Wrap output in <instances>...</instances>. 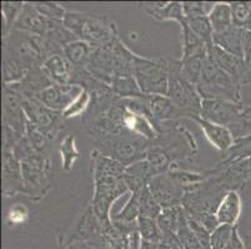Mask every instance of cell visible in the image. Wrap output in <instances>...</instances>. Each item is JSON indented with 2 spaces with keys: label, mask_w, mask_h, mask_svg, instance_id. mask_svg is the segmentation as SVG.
<instances>
[{
  "label": "cell",
  "mask_w": 251,
  "mask_h": 249,
  "mask_svg": "<svg viewBox=\"0 0 251 249\" xmlns=\"http://www.w3.org/2000/svg\"><path fill=\"white\" fill-rule=\"evenodd\" d=\"M97 142V150L101 154L116 159L126 167L134 162L145 159V154L151 141L129 131H123L116 135L102 136L94 140Z\"/></svg>",
  "instance_id": "1"
},
{
  "label": "cell",
  "mask_w": 251,
  "mask_h": 249,
  "mask_svg": "<svg viewBox=\"0 0 251 249\" xmlns=\"http://www.w3.org/2000/svg\"><path fill=\"white\" fill-rule=\"evenodd\" d=\"M241 88L229 74L219 68L207 58L200 79L196 84L201 99L229 100L241 104Z\"/></svg>",
  "instance_id": "2"
},
{
  "label": "cell",
  "mask_w": 251,
  "mask_h": 249,
  "mask_svg": "<svg viewBox=\"0 0 251 249\" xmlns=\"http://www.w3.org/2000/svg\"><path fill=\"white\" fill-rule=\"evenodd\" d=\"M93 183L94 192L90 205L104 230L111 226V205L129 192V188L124 178L118 176H95Z\"/></svg>",
  "instance_id": "3"
},
{
  "label": "cell",
  "mask_w": 251,
  "mask_h": 249,
  "mask_svg": "<svg viewBox=\"0 0 251 249\" xmlns=\"http://www.w3.org/2000/svg\"><path fill=\"white\" fill-rule=\"evenodd\" d=\"M24 96L13 85L3 89V150H11L25 135L26 116L23 109Z\"/></svg>",
  "instance_id": "4"
},
{
  "label": "cell",
  "mask_w": 251,
  "mask_h": 249,
  "mask_svg": "<svg viewBox=\"0 0 251 249\" xmlns=\"http://www.w3.org/2000/svg\"><path fill=\"white\" fill-rule=\"evenodd\" d=\"M226 191L213 178L185 191L181 207L190 218L199 221L206 214L216 213Z\"/></svg>",
  "instance_id": "5"
},
{
  "label": "cell",
  "mask_w": 251,
  "mask_h": 249,
  "mask_svg": "<svg viewBox=\"0 0 251 249\" xmlns=\"http://www.w3.org/2000/svg\"><path fill=\"white\" fill-rule=\"evenodd\" d=\"M133 76L144 95H166L169 86V60L148 59L135 55Z\"/></svg>",
  "instance_id": "6"
},
{
  "label": "cell",
  "mask_w": 251,
  "mask_h": 249,
  "mask_svg": "<svg viewBox=\"0 0 251 249\" xmlns=\"http://www.w3.org/2000/svg\"><path fill=\"white\" fill-rule=\"evenodd\" d=\"M180 66V60H169V86L166 96L177 107L184 110L190 120L193 116H200L202 99L196 86L182 76Z\"/></svg>",
  "instance_id": "7"
},
{
  "label": "cell",
  "mask_w": 251,
  "mask_h": 249,
  "mask_svg": "<svg viewBox=\"0 0 251 249\" xmlns=\"http://www.w3.org/2000/svg\"><path fill=\"white\" fill-rule=\"evenodd\" d=\"M24 191L23 195L33 202H40L51 188L50 161L44 155H36L22 162Z\"/></svg>",
  "instance_id": "8"
},
{
  "label": "cell",
  "mask_w": 251,
  "mask_h": 249,
  "mask_svg": "<svg viewBox=\"0 0 251 249\" xmlns=\"http://www.w3.org/2000/svg\"><path fill=\"white\" fill-rule=\"evenodd\" d=\"M23 109H24L26 120L34 123L48 137L49 141L56 140L59 135L67 129L65 118L60 113L48 109L36 100L24 97Z\"/></svg>",
  "instance_id": "9"
},
{
  "label": "cell",
  "mask_w": 251,
  "mask_h": 249,
  "mask_svg": "<svg viewBox=\"0 0 251 249\" xmlns=\"http://www.w3.org/2000/svg\"><path fill=\"white\" fill-rule=\"evenodd\" d=\"M243 104L229 100L204 99L201 102L200 116L207 121L231 129L243 111Z\"/></svg>",
  "instance_id": "10"
},
{
  "label": "cell",
  "mask_w": 251,
  "mask_h": 249,
  "mask_svg": "<svg viewBox=\"0 0 251 249\" xmlns=\"http://www.w3.org/2000/svg\"><path fill=\"white\" fill-rule=\"evenodd\" d=\"M149 189L154 200L163 209L180 207L185 195V189L177 184L168 172L151 177Z\"/></svg>",
  "instance_id": "11"
},
{
  "label": "cell",
  "mask_w": 251,
  "mask_h": 249,
  "mask_svg": "<svg viewBox=\"0 0 251 249\" xmlns=\"http://www.w3.org/2000/svg\"><path fill=\"white\" fill-rule=\"evenodd\" d=\"M119 39L116 25L94 17H86L80 34V40L86 41L94 49L109 46Z\"/></svg>",
  "instance_id": "12"
},
{
  "label": "cell",
  "mask_w": 251,
  "mask_h": 249,
  "mask_svg": "<svg viewBox=\"0 0 251 249\" xmlns=\"http://www.w3.org/2000/svg\"><path fill=\"white\" fill-rule=\"evenodd\" d=\"M83 90L84 89L76 84H69V85H55L54 84L47 90L38 93L33 100H36L52 111L61 113L77 96L80 95Z\"/></svg>",
  "instance_id": "13"
},
{
  "label": "cell",
  "mask_w": 251,
  "mask_h": 249,
  "mask_svg": "<svg viewBox=\"0 0 251 249\" xmlns=\"http://www.w3.org/2000/svg\"><path fill=\"white\" fill-rule=\"evenodd\" d=\"M24 181H23L22 162L15 158L11 150H3V196L11 198L17 195H23Z\"/></svg>",
  "instance_id": "14"
},
{
  "label": "cell",
  "mask_w": 251,
  "mask_h": 249,
  "mask_svg": "<svg viewBox=\"0 0 251 249\" xmlns=\"http://www.w3.org/2000/svg\"><path fill=\"white\" fill-rule=\"evenodd\" d=\"M102 233V227L100 225L99 219L95 216L91 205L88 204L81 211V213L75 219L74 225L70 228L69 232L65 234L68 239H77L86 243H90L93 239L97 238Z\"/></svg>",
  "instance_id": "15"
},
{
  "label": "cell",
  "mask_w": 251,
  "mask_h": 249,
  "mask_svg": "<svg viewBox=\"0 0 251 249\" xmlns=\"http://www.w3.org/2000/svg\"><path fill=\"white\" fill-rule=\"evenodd\" d=\"M148 109L149 113L160 132V125L170 121H177L180 118H189V115L184 110L177 107L166 95L148 96Z\"/></svg>",
  "instance_id": "16"
},
{
  "label": "cell",
  "mask_w": 251,
  "mask_h": 249,
  "mask_svg": "<svg viewBox=\"0 0 251 249\" xmlns=\"http://www.w3.org/2000/svg\"><path fill=\"white\" fill-rule=\"evenodd\" d=\"M190 120H193L194 122L199 125L210 145L215 147L218 151H220L221 155L225 154L234 143L235 138L227 127L205 120L201 116H193Z\"/></svg>",
  "instance_id": "17"
},
{
  "label": "cell",
  "mask_w": 251,
  "mask_h": 249,
  "mask_svg": "<svg viewBox=\"0 0 251 249\" xmlns=\"http://www.w3.org/2000/svg\"><path fill=\"white\" fill-rule=\"evenodd\" d=\"M49 20L36 10L33 3H25L22 14L18 18L13 30L44 38L47 35Z\"/></svg>",
  "instance_id": "18"
},
{
  "label": "cell",
  "mask_w": 251,
  "mask_h": 249,
  "mask_svg": "<svg viewBox=\"0 0 251 249\" xmlns=\"http://www.w3.org/2000/svg\"><path fill=\"white\" fill-rule=\"evenodd\" d=\"M207 58L211 63L215 64L223 71L229 74L237 84L241 85V76H243L244 68H245V60L243 58L229 54L214 44L207 46Z\"/></svg>",
  "instance_id": "19"
},
{
  "label": "cell",
  "mask_w": 251,
  "mask_h": 249,
  "mask_svg": "<svg viewBox=\"0 0 251 249\" xmlns=\"http://www.w3.org/2000/svg\"><path fill=\"white\" fill-rule=\"evenodd\" d=\"M141 8L157 22H176L181 26L188 22L185 18L182 3L180 1H154V3H141Z\"/></svg>",
  "instance_id": "20"
},
{
  "label": "cell",
  "mask_w": 251,
  "mask_h": 249,
  "mask_svg": "<svg viewBox=\"0 0 251 249\" xmlns=\"http://www.w3.org/2000/svg\"><path fill=\"white\" fill-rule=\"evenodd\" d=\"M54 85V82L45 74L43 68H34L26 72L24 79L14 86L25 99H34L38 93Z\"/></svg>",
  "instance_id": "21"
},
{
  "label": "cell",
  "mask_w": 251,
  "mask_h": 249,
  "mask_svg": "<svg viewBox=\"0 0 251 249\" xmlns=\"http://www.w3.org/2000/svg\"><path fill=\"white\" fill-rule=\"evenodd\" d=\"M241 212H243V201L240 193L239 191H229L225 193L216 209V217L220 225L236 227L241 217Z\"/></svg>",
  "instance_id": "22"
},
{
  "label": "cell",
  "mask_w": 251,
  "mask_h": 249,
  "mask_svg": "<svg viewBox=\"0 0 251 249\" xmlns=\"http://www.w3.org/2000/svg\"><path fill=\"white\" fill-rule=\"evenodd\" d=\"M43 70L55 85H69L72 84L73 66L70 65L64 54H54L43 64Z\"/></svg>",
  "instance_id": "23"
},
{
  "label": "cell",
  "mask_w": 251,
  "mask_h": 249,
  "mask_svg": "<svg viewBox=\"0 0 251 249\" xmlns=\"http://www.w3.org/2000/svg\"><path fill=\"white\" fill-rule=\"evenodd\" d=\"M151 177V170L147 159H141V161L134 162L126 166L125 173L123 176L129 192L131 193H135L148 187Z\"/></svg>",
  "instance_id": "24"
},
{
  "label": "cell",
  "mask_w": 251,
  "mask_h": 249,
  "mask_svg": "<svg viewBox=\"0 0 251 249\" xmlns=\"http://www.w3.org/2000/svg\"><path fill=\"white\" fill-rule=\"evenodd\" d=\"M213 43L214 45L225 50L229 54L244 59L243 29H240V27L232 25L226 30L220 31V33H214Z\"/></svg>",
  "instance_id": "25"
},
{
  "label": "cell",
  "mask_w": 251,
  "mask_h": 249,
  "mask_svg": "<svg viewBox=\"0 0 251 249\" xmlns=\"http://www.w3.org/2000/svg\"><path fill=\"white\" fill-rule=\"evenodd\" d=\"M93 51L94 47L80 39L73 41L63 49L64 56L67 58L73 68H85Z\"/></svg>",
  "instance_id": "26"
},
{
  "label": "cell",
  "mask_w": 251,
  "mask_h": 249,
  "mask_svg": "<svg viewBox=\"0 0 251 249\" xmlns=\"http://www.w3.org/2000/svg\"><path fill=\"white\" fill-rule=\"evenodd\" d=\"M110 88L114 95L120 99H139L144 97L138 82L133 75H124V76H114L110 82Z\"/></svg>",
  "instance_id": "27"
},
{
  "label": "cell",
  "mask_w": 251,
  "mask_h": 249,
  "mask_svg": "<svg viewBox=\"0 0 251 249\" xmlns=\"http://www.w3.org/2000/svg\"><path fill=\"white\" fill-rule=\"evenodd\" d=\"M181 49L182 55L180 60H188V59L196 56V55L207 52V45L202 43L188 26V22L181 25Z\"/></svg>",
  "instance_id": "28"
},
{
  "label": "cell",
  "mask_w": 251,
  "mask_h": 249,
  "mask_svg": "<svg viewBox=\"0 0 251 249\" xmlns=\"http://www.w3.org/2000/svg\"><path fill=\"white\" fill-rule=\"evenodd\" d=\"M145 159L149 163L152 177L156 175H161V173H166L173 164V161L169 157V155L160 146L154 142L150 143L149 148L147 150Z\"/></svg>",
  "instance_id": "29"
},
{
  "label": "cell",
  "mask_w": 251,
  "mask_h": 249,
  "mask_svg": "<svg viewBox=\"0 0 251 249\" xmlns=\"http://www.w3.org/2000/svg\"><path fill=\"white\" fill-rule=\"evenodd\" d=\"M209 20L211 23L214 33L226 30L230 26L234 25L232 23L231 4L226 1H219L215 4L213 11L210 13Z\"/></svg>",
  "instance_id": "30"
},
{
  "label": "cell",
  "mask_w": 251,
  "mask_h": 249,
  "mask_svg": "<svg viewBox=\"0 0 251 249\" xmlns=\"http://www.w3.org/2000/svg\"><path fill=\"white\" fill-rule=\"evenodd\" d=\"M59 152L61 155V168L65 172H69L74 168V164L80 158V151L77 150L76 136L68 135L63 138L59 145Z\"/></svg>",
  "instance_id": "31"
},
{
  "label": "cell",
  "mask_w": 251,
  "mask_h": 249,
  "mask_svg": "<svg viewBox=\"0 0 251 249\" xmlns=\"http://www.w3.org/2000/svg\"><path fill=\"white\" fill-rule=\"evenodd\" d=\"M182 207H174V208H164L157 216L156 223L160 229L161 236H168L177 232L180 225V219L182 216Z\"/></svg>",
  "instance_id": "32"
},
{
  "label": "cell",
  "mask_w": 251,
  "mask_h": 249,
  "mask_svg": "<svg viewBox=\"0 0 251 249\" xmlns=\"http://www.w3.org/2000/svg\"><path fill=\"white\" fill-rule=\"evenodd\" d=\"M140 217V204L138 193H131L129 201L125 203L122 211L116 214H111V222L122 225H136Z\"/></svg>",
  "instance_id": "33"
},
{
  "label": "cell",
  "mask_w": 251,
  "mask_h": 249,
  "mask_svg": "<svg viewBox=\"0 0 251 249\" xmlns=\"http://www.w3.org/2000/svg\"><path fill=\"white\" fill-rule=\"evenodd\" d=\"M207 60V52L204 54L196 55L193 58L188 59V60H180V71L181 75L188 80L189 82H191L193 85L196 86L198 81L200 79V75L202 72V68H204L205 63Z\"/></svg>",
  "instance_id": "34"
},
{
  "label": "cell",
  "mask_w": 251,
  "mask_h": 249,
  "mask_svg": "<svg viewBox=\"0 0 251 249\" xmlns=\"http://www.w3.org/2000/svg\"><path fill=\"white\" fill-rule=\"evenodd\" d=\"M28 70L23 68L13 56L3 52V81L4 85H15L22 81Z\"/></svg>",
  "instance_id": "35"
},
{
  "label": "cell",
  "mask_w": 251,
  "mask_h": 249,
  "mask_svg": "<svg viewBox=\"0 0 251 249\" xmlns=\"http://www.w3.org/2000/svg\"><path fill=\"white\" fill-rule=\"evenodd\" d=\"M251 158V136L236 138L231 147L221 155V161H240V159Z\"/></svg>",
  "instance_id": "36"
},
{
  "label": "cell",
  "mask_w": 251,
  "mask_h": 249,
  "mask_svg": "<svg viewBox=\"0 0 251 249\" xmlns=\"http://www.w3.org/2000/svg\"><path fill=\"white\" fill-rule=\"evenodd\" d=\"M24 1H3L1 3V15H3V38L8 35L18 18L22 14L23 8H24Z\"/></svg>",
  "instance_id": "37"
},
{
  "label": "cell",
  "mask_w": 251,
  "mask_h": 249,
  "mask_svg": "<svg viewBox=\"0 0 251 249\" xmlns=\"http://www.w3.org/2000/svg\"><path fill=\"white\" fill-rule=\"evenodd\" d=\"M91 102H93V96H91V93L89 92L88 90L84 89V90L81 91L80 95L77 96L76 99H75L67 109L64 110L63 113H61V115H63V117L65 118V120L85 115L89 111V109H90Z\"/></svg>",
  "instance_id": "38"
},
{
  "label": "cell",
  "mask_w": 251,
  "mask_h": 249,
  "mask_svg": "<svg viewBox=\"0 0 251 249\" xmlns=\"http://www.w3.org/2000/svg\"><path fill=\"white\" fill-rule=\"evenodd\" d=\"M139 196V204H140V217L156 219L157 216L163 211L160 205L157 204L156 201L152 197L151 192L149 189V184L141 191L135 192Z\"/></svg>",
  "instance_id": "39"
},
{
  "label": "cell",
  "mask_w": 251,
  "mask_h": 249,
  "mask_svg": "<svg viewBox=\"0 0 251 249\" xmlns=\"http://www.w3.org/2000/svg\"><path fill=\"white\" fill-rule=\"evenodd\" d=\"M188 26L190 27V30L195 34L202 43L210 46L213 45V36L214 30L210 23L209 17H200L194 18V19L188 20Z\"/></svg>",
  "instance_id": "40"
},
{
  "label": "cell",
  "mask_w": 251,
  "mask_h": 249,
  "mask_svg": "<svg viewBox=\"0 0 251 249\" xmlns=\"http://www.w3.org/2000/svg\"><path fill=\"white\" fill-rule=\"evenodd\" d=\"M176 234L177 237H179L180 242H181L182 244V248L184 249H204L201 244H200L199 239L196 238V236L194 234L191 228L189 227L188 216H186L185 211L182 212V216L181 219H180V225L179 228H177Z\"/></svg>",
  "instance_id": "41"
},
{
  "label": "cell",
  "mask_w": 251,
  "mask_h": 249,
  "mask_svg": "<svg viewBox=\"0 0 251 249\" xmlns=\"http://www.w3.org/2000/svg\"><path fill=\"white\" fill-rule=\"evenodd\" d=\"M138 230L144 241L152 242V243H159V242H161V239H163L160 229L157 227L156 219L147 218V217H139Z\"/></svg>",
  "instance_id": "42"
},
{
  "label": "cell",
  "mask_w": 251,
  "mask_h": 249,
  "mask_svg": "<svg viewBox=\"0 0 251 249\" xmlns=\"http://www.w3.org/2000/svg\"><path fill=\"white\" fill-rule=\"evenodd\" d=\"M230 4L234 25L240 29H246L251 23V1H234Z\"/></svg>",
  "instance_id": "43"
},
{
  "label": "cell",
  "mask_w": 251,
  "mask_h": 249,
  "mask_svg": "<svg viewBox=\"0 0 251 249\" xmlns=\"http://www.w3.org/2000/svg\"><path fill=\"white\" fill-rule=\"evenodd\" d=\"M215 4V1H182L185 18L190 20L194 18L209 17Z\"/></svg>",
  "instance_id": "44"
},
{
  "label": "cell",
  "mask_w": 251,
  "mask_h": 249,
  "mask_svg": "<svg viewBox=\"0 0 251 249\" xmlns=\"http://www.w3.org/2000/svg\"><path fill=\"white\" fill-rule=\"evenodd\" d=\"M36 10L42 14L43 17L47 18L48 20H55V22H63L67 11L59 3L54 1H36L33 3Z\"/></svg>",
  "instance_id": "45"
},
{
  "label": "cell",
  "mask_w": 251,
  "mask_h": 249,
  "mask_svg": "<svg viewBox=\"0 0 251 249\" xmlns=\"http://www.w3.org/2000/svg\"><path fill=\"white\" fill-rule=\"evenodd\" d=\"M229 130L231 131L235 140L245 136H251V105L243 107V111L237 118L236 123Z\"/></svg>",
  "instance_id": "46"
},
{
  "label": "cell",
  "mask_w": 251,
  "mask_h": 249,
  "mask_svg": "<svg viewBox=\"0 0 251 249\" xmlns=\"http://www.w3.org/2000/svg\"><path fill=\"white\" fill-rule=\"evenodd\" d=\"M25 136L28 137V140L30 141V143L33 145L34 150L38 152V154L43 155L45 150H47L48 145H49L50 141L48 140V137L43 134L38 127L31 123L30 121L26 120V130H25Z\"/></svg>",
  "instance_id": "47"
},
{
  "label": "cell",
  "mask_w": 251,
  "mask_h": 249,
  "mask_svg": "<svg viewBox=\"0 0 251 249\" xmlns=\"http://www.w3.org/2000/svg\"><path fill=\"white\" fill-rule=\"evenodd\" d=\"M236 227H230V226L220 225L213 233H211V239H210V246L211 249H224L227 246V243L231 239Z\"/></svg>",
  "instance_id": "48"
},
{
  "label": "cell",
  "mask_w": 251,
  "mask_h": 249,
  "mask_svg": "<svg viewBox=\"0 0 251 249\" xmlns=\"http://www.w3.org/2000/svg\"><path fill=\"white\" fill-rule=\"evenodd\" d=\"M88 15L81 13H76V11H67V15L64 18L63 24L64 26L69 29L73 34L77 36V39H80L81 30L85 24V20Z\"/></svg>",
  "instance_id": "49"
},
{
  "label": "cell",
  "mask_w": 251,
  "mask_h": 249,
  "mask_svg": "<svg viewBox=\"0 0 251 249\" xmlns=\"http://www.w3.org/2000/svg\"><path fill=\"white\" fill-rule=\"evenodd\" d=\"M11 151H13L15 158L19 162H24L26 161V159L31 158V157L36 156V155H40L34 150L33 145H31L30 141L28 140V137L25 136V135L18 141L17 145L11 148Z\"/></svg>",
  "instance_id": "50"
},
{
  "label": "cell",
  "mask_w": 251,
  "mask_h": 249,
  "mask_svg": "<svg viewBox=\"0 0 251 249\" xmlns=\"http://www.w3.org/2000/svg\"><path fill=\"white\" fill-rule=\"evenodd\" d=\"M29 218V209L22 203H15L9 208L6 213V225L19 226L24 225Z\"/></svg>",
  "instance_id": "51"
},
{
  "label": "cell",
  "mask_w": 251,
  "mask_h": 249,
  "mask_svg": "<svg viewBox=\"0 0 251 249\" xmlns=\"http://www.w3.org/2000/svg\"><path fill=\"white\" fill-rule=\"evenodd\" d=\"M188 216V214H186ZM188 223L189 227L191 228V230L194 232V234L196 236V238L199 239L200 244L202 246L204 249H211V246H210V239H211V233L204 227L200 222L195 221V219L190 218L188 216Z\"/></svg>",
  "instance_id": "52"
},
{
  "label": "cell",
  "mask_w": 251,
  "mask_h": 249,
  "mask_svg": "<svg viewBox=\"0 0 251 249\" xmlns=\"http://www.w3.org/2000/svg\"><path fill=\"white\" fill-rule=\"evenodd\" d=\"M243 47H244V59L246 61L251 60V30L250 29H243Z\"/></svg>",
  "instance_id": "53"
},
{
  "label": "cell",
  "mask_w": 251,
  "mask_h": 249,
  "mask_svg": "<svg viewBox=\"0 0 251 249\" xmlns=\"http://www.w3.org/2000/svg\"><path fill=\"white\" fill-rule=\"evenodd\" d=\"M224 249H246L245 242H244V239L241 238V236L239 234V232H237V228L235 229L234 234H232L231 239H230V242L227 243V246Z\"/></svg>",
  "instance_id": "54"
},
{
  "label": "cell",
  "mask_w": 251,
  "mask_h": 249,
  "mask_svg": "<svg viewBox=\"0 0 251 249\" xmlns=\"http://www.w3.org/2000/svg\"><path fill=\"white\" fill-rule=\"evenodd\" d=\"M249 84H251V60L245 63L243 76H241V86L249 85Z\"/></svg>",
  "instance_id": "55"
},
{
  "label": "cell",
  "mask_w": 251,
  "mask_h": 249,
  "mask_svg": "<svg viewBox=\"0 0 251 249\" xmlns=\"http://www.w3.org/2000/svg\"><path fill=\"white\" fill-rule=\"evenodd\" d=\"M244 166H245L246 177H248L249 181H251V158L244 159Z\"/></svg>",
  "instance_id": "56"
},
{
  "label": "cell",
  "mask_w": 251,
  "mask_h": 249,
  "mask_svg": "<svg viewBox=\"0 0 251 249\" xmlns=\"http://www.w3.org/2000/svg\"><path fill=\"white\" fill-rule=\"evenodd\" d=\"M244 242H245L246 249H251V237H246V238H244Z\"/></svg>",
  "instance_id": "57"
},
{
  "label": "cell",
  "mask_w": 251,
  "mask_h": 249,
  "mask_svg": "<svg viewBox=\"0 0 251 249\" xmlns=\"http://www.w3.org/2000/svg\"><path fill=\"white\" fill-rule=\"evenodd\" d=\"M93 249H94V248H93Z\"/></svg>",
  "instance_id": "58"
}]
</instances>
